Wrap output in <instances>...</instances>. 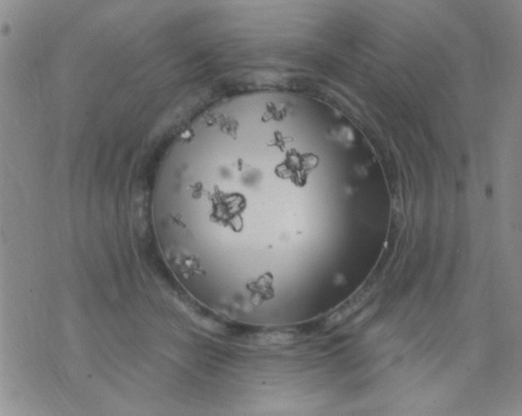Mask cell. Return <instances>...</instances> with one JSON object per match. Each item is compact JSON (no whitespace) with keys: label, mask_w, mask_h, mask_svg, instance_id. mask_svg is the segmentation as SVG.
Returning a JSON list of instances; mask_svg holds the SVG:
<instances>
[{"label":"cell","mask_w":522,"mask_h":416,"mask_svg":"<svg viewBox=\"0 0 522 416\" xmlns=\"http://www.w3.org/2000/svg\"><path fill=\"white\" fill-rule=\"evenodd\" d=\"M273 275L272 273H265L257 280L248 285V290L251 297L250 301L255 306H260L265 301L272 300L274 296L273 287Z\"/></svg>","instance_id":"cell-1"}]
</instances>
